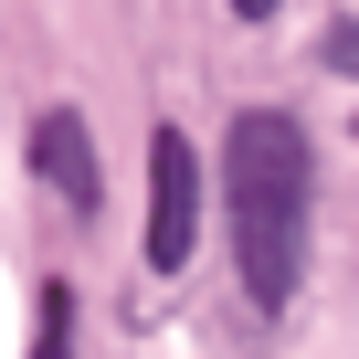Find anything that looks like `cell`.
<instances>
[{"label": "cell", "instance_id": "1", "mask_svg": "<svg viewBox=\"0 0 359 359\" xmlns=\"http://www.w3.org/2000/svg\"><path fill=\"white\" fill-rule=\"evenodd\" d=\"M306 127L275 116V106H243L233 137H222V222H233V264H243V296L264 317H285L296 275H306Z\"/></svg>", "mask_w": 359, "mask_h": 359}, {"label": "cell", "instance_id": "2", "mask_svg": "<svg viewBox=\"0 0 359 359\" xmlns=\"http://www.w3.org/2000/svg\"><path fill=\"white\" fill-rule=\"evenodd\" d=\"M191 243H201V158H191L180 127H158V137H148V264L180 275Z\"/></svg>", "mask_w": 359, "mask_h": 359}, {"label": "cell", "instance_id": "3", "mask_svg": "<svg viewBox=\"0 0 359 359\" xmlns=\"http://www.w3.org/2000/svg\"><path fill=\"white\" fill-rule=\"evenodd\" d=\"M32 169H43V191H64V212H95L106 201V169H95V137L74 106H43L32 116Z\"/></svg>", "mask_w": 359, "mask_h": 359}, {"label": "cell", "instance_id": "4", "mask_svg": "<svg viewBox=\"0 0 359 359\" xmlns=\"http://www.w3.org/2000/svg\"><path fill=\"white\" fill-rule=\"evenodd\" d=\"M32 359H74V296L43 285V317H32Z\"/></svg>", "mask_w": 359, "mask_h": 359}, {"label": "cell", "instance_id": "5", "mask_svg": "<svg viewBox=\"0 0 359 359\" xmlns=\"http://www.w3.org/2000/svg\"><path fill=\"white\" fill-rule=\"evenodd\" d=\"M327 64H338V74H348V85H359V11H348V22H338V32H327Z\"/></svg>", "mask_w": 359, "mask_h": 359}, {"label": "cell", "instance_id": "6", "mask_svg": "<svg viewBox=\"0 0 359 359\" xmlns=\"http://www.w3.org/2000/svg\"><path fill=\"white\" fill-rule=\"evenodd\" d=\"M233 11H243V22H264V11H275V0H233Z\"/></svg>", "mask_w": 359, "mask_h": 359}]
</instances>
